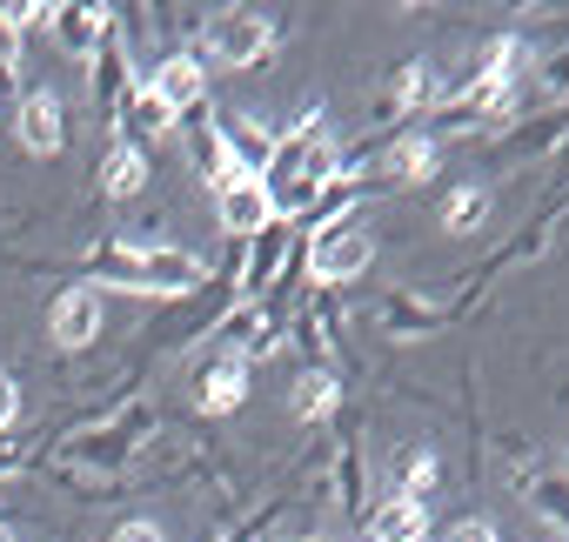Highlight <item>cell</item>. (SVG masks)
I'll return each instance as SVG.
<instances>
[{
  "instance_id": "obj_1",
  "label": "cell",
  "mask_w": 569,
  "mask_h": 542,
  "mask_svg": "<svg viewBox=\"0 0 569 542\" xmlns=\"http://www.w3.org/2000/svg\"><path fill=\"white\" fill-rule=\"evenodd\" d=\"M342 168H349V154H342V141H336L322 101H316V108H302V121H296L289 134H274V161H268L261 188H268V201H274L281 221H296Z\"/></svg>"
},
{
  "instance_id": "obj_2",
  "label": "cell",
  "mask_w": 569,
  "mask_h": 542,
  "mask_svg": "<svg viewBox=\"0 0 569 542\" xmlns=\"http://www.w3.org/2000/svg\"><path fill=\"white\" fill-rule=\"evenodd\" d=\"M154 435V409L148 402H128L114 422H88V429H74L68 442H61V462L74 469V475H121L128 469V455L141 449Z\"/></svg>"
},
{
  "instance_id": "obj_3",
  "label": "cell",
  "mask_w": 569,
  "mask_h": 542,
  "mask_svg": "<svg viewBox=\"0 0 569 542\" xmlns=\"http://www.w3.org/2000/svg\"><path fill=\"white\" fill-rule=\"evenodd\" d=\"M274 48H281V21H274V14L221 8V14L201 21V48H194V54H201L208 68H234V74H248V68L274 61Z\"/></svg>"
},
{
  "instance_id": "obj_4",
  "label": "cell",
  "mask_w": 569,
  "mask_h": 542,
  "mask_svg": "<svg viewBox=\"0 0 569 542\" xmlns=\"http://www.w3.org/2000/svg\"><path fill=\"white\" fill-rule=\"evenodd\" d=\"M369 261H376V234L356 214L336 221V228H322V234H309V282L316 289H342V282L369 275Z\"/></svg>"
},
{
  "instance_id": "obj_5",
  "label": "cell",
  "mask_w": 569,
  "mask_h": 542,
  "mask_svg": "<svg viewBox=\"0 0 569 542\" xmlns=\"http://www.w3.org/2000/svg\"><path fill=\"white\" fill-rule=\"evenodd\" d=\"M289 295H268V302H234L214 329H221V355H241V362H261L281 349V335H289Z\"/></svg>"
},
{
  "instance_id": "obj_6",
  "label": "cell",
  "mask_w": 569,
  "mask_h": 542,
  "mask_svg": "<svg viewBox=\"0 0 569 542\" xmlns=\"http://www.w3.org/2000/svg\"><path fill=\"white\" fill-rule=\"evenodd\" d=\"M208 194H214V221H221L228 241H254L268 221H281L274 201H268V188H261V174H248V168H221L208 181Z\"/></svg>"
},
{
  "instance_id": "obj_7",
  "label": "cell",
  "mask_w": 569,
  "mask_h": 542,
  "mask_svg": "<svg viewBox=\"0 0 569 542\" xmlns=\"http://www.w3.org/2000/svg\"><path fill=\"white\" fill-rule=\"evenodd\" d=\"M134 88H141V74H134V54H128L121 28H108V34H101V48H94V61H88V94H94V121H101V128H121V114H128Z\"/></svg>"
},
{
  "instance_id": "obj_8",
  "label": "cell",
  "mask_w": 569,
  "mask_h": 542,
  "mask_svg": "<svg viewBox=\"0 0 569 542\" xmlns=\"http://www.w3.org/2000/svg\"><path fill=\"white\" fill-rule=\"evenodd\" d=\"M436 101H442L436 68H429L422 54H409V61L389 68V81H382V94H376V121H382L389 134H402V128H422V114H429Z\"/></svg>"
},
{
  "instance_id": "obj_9",
  "label": "cell",
  "mask_w": 569,
  "mask_h": 542,
  "mask_svg": "<svg viewBox=\"0 0 569 542\" xmlns=\"http://www.w3.org/2000/svg\"><path fill=\"white\" fill-rule=\"evenodd\" d=\"M101 329H108V295H101V289L74 282V289L54 295V309H48V342H54V349L81 355V349L101 342Z\"/></svg>"
},
{
  "instance_id": "obj_10",
  "label": "cell",
  "mask_w": 569,
  "mask_h": 542,
  "mask_svg": "<svg viewBox=\"0 0 569 542\" xmlns=\"http://www.w3.org/2000/svg\"><path fill=\"white\" fill-rule=\"evenodd\" d=\"M436 168H442V141H436V134H422V128L382 134V148H376V174H382V181H396V188H429V181H436Z\"/></svg>"
},
{
  "instance_id": "obj_11",
  "label": "cell",
  "mask_w": 569,
  "mask_h": 542,
  "mask_svg": "<svg viewBox=\"0 0 569 542\" xmlns=\"http://www.w3.org/2000/svg\"><path fill=\"white\" fill-rule=\"evenodd\" d=\"M201 282H208V268H201L188 248H174V241L141 248V295H154V302H188Z\"/></svg>"
},
{
  "instance_id": "obj_12",
  "label": "cell",
  "mask_w": 569,
  "mask_h": 542,
  "mask_svg": "<svg viewBox=\"0 0 569 542\" xmlns=\"http://www.w3.org/2000/svg\"><path fill=\"white\" fill-rule=\"evenodd\" d=\"M14 134H21L28 154H48L54 161L68 148V108H61V94L54 88H28L21 108H14Z\"/></svg>"
},
{
  "instance_id": "obj_13",
  "label": "cell",
  "mask_w": 569,
  "mask_h": 542,
  "mask_svg": "<svg viewBox=\"0 0 569 542\" xmlns=\"http://www.w3.org/2000/svg\"><path fill=\"white\" fill-rule=\"evenodd\" d=\"M141 88H148V94H161L174 114H188V108H201V101H208V61H201L194 48H174L168 61H154V74H141Z\"/></svg>"
},
{
  "instance_id": "obj_14",
  "label": "cell",
  "mask_w": 569,
  "mask_h": 542,
  "mask_svg": "<svg viewBox=\"0 0 569 542\" xmlns=\"http://www.w3.org/2000/svg\"><path fill=\"white\" fill-rule=\"evenodd\" d=\"M248 382H254V362H241V355H208L201 375H194L201 415H234V409L248 402Z\"/></svg>"
},
{
  "instance_id": "obj_15",
  "label": "cell",
  "mask_w": 569,
  "mask_h": 542,
  "mask_svg": "<svg viewBox=\"0 0 569 542\" xmlns=\"http://www.w3.org/2000/svg\"><path fill=\"white\" fill-rule=\"evenodd\" d=\"M221 121V148H228V168H248V174H268L274 161V128L261 114H214Z\"/></svg>"
},
{
  "instance_id": "obj_16",
  "label": "cell",
  "mask_w": 569,
  "mask_h": 542,
  "mask_svg": "<svg viewBox=\"0 0 569 542\" xmlns=\"http://www.w3.org/2000/svg\"><path fill=\"white\" fill-rule=\"evenodd\" d=\"M289 402H296V422L329 429V422H342V375H336V369H322V362H309V369L296 375Z\"/></svg>"
},
{
  "instance_id": "obj_17",
  "label": "cell",
  "mask_w": 569,
  "mask_h": 542,
  "mask_svg": "<svg viewBox=\"0 0 569 542\" xmlns=\"http://www.w3.org/2000/svg\"><path fill=\"white\" fill-rule=\"evenodd\" d=\"M362 542H429V502H409V495H382V502H369Z\"/></svg>"
},
{
  "instance_id": "obj_18",
  "label": "cell",
  "mask_w": 569,
  "mask_h": 542,
  "mask_svg": "<svg viewBox=\"0 0 569 542\" xmlns=\"http://www.w3.org/2000/svg\"><path fill=\"white\" fill-rule=\"evenodd\" d=\"M48 28H54V41H61L68 54L94 61L101 34L114 28V8H81V0H61V8H48Z\"/></svg>"
},
{
  "instance_id": "obj_19",
  "label": "cell",
  "mask_w": 569,
  "mask_h": 542,
  "mask_svg": "<svg viewBox=\"0 0 569 542\" xmlns=\"http://www.w3.org/2000/svg\"><path fill=\"white\" fill-rule=\"evenodd\" d=\"M174 134H181V148H188V161H194V174H201V181H214V174L228 168L221 121H214V108H208V101H201V108H188V114L174 121Z\"/></svg>"
},
{
  "instance_id": "obj_20",
  "label": "cell",
  "mask_w": 569,
  "mask_h": 542,
  "mask_svg": "<svg viewBox=\"0 0 569 542\" xmlns=\"http://www.w3.org/2000/svg\"><path fill=\"white\" fill-rule=\"evenodd\" d=\"M516 495H522L549 529L569 535V469H516Z\"/></svg>"
},
{
  "instance_id": "obj_21",
  "label": "cell",
  "mask_w": 569,
  "mask_h": 542,
  "mask_svg": "<svg viewBox=\"0 0 569 542\" xmlns=\"http://www.w3.org/2000/svg\"><path fill=\"white\" fill-rule=\"evenodd\" d=\"M94 181H101V194H108V201H141V188L154 181V161H148L141 148L114 141V148L101 154V174H94Z\"/></svg>"
},
{
  "instance_id": "obj_22",
  "label": "cell",
  "mask_w": 569,
  "mask_h": 542,
  "mask_svg": "<svg viewBox=\"0 0 569 542\" xmlns=\"http://www.w3.org/2000/svg\"><path fill=\"white\" fill-rule=\"evenodd\" d=\"M356 201H362V174H356V168H342V174H336V181H329L302 214H296L302 241H309V234H322V228H336V221H349V214H356Z\"/></svg>"
},
{
  "instance_id": "obj_23",
  "label": "cell",
  "mask_w": 569,
  "mask_h": 542,
  "mask_svg": "<svg viewBox=\"0 0 569 542\" xmlns=\"http://www.w3.org/2000/svg\"><path fill=\"white\" fill-rule=\"evenodd\" d=\"M336 495H342V515L362 529L369 522V469H362V442H356L349 422H342V442H336Z\"/></svg>"
},
{
  "instance_id": "obj_24",
  "label": "cell",
  "mask_w": 569,
  "mask_h": 542,
  "mask_svg": "<svg viewBox=\"0 0 569 542\" xmlns=\"http://www.w3.org/2000/svg\"><path fill=\"white\" fill-rule=\"evenodd\" d=\"M436 329H442V309L416 302L409 289H396V295L382 302V335H389V342H422V335H436Z\"/></svg>"
},
{
  "instance_id": "obj_25",
  "label": "cell",
  "mask_w": 569,
  "mask_h": 542,
  "mask_svg": "<svg viewBox=\"0 0 569 542\" xmlns=\"http://www.w3.org/2000/svg\"><path fill=\"white\" fill-rule=\"evenodd\" d=\"M436 482H442V455H436L429 442L402 449V482H396V495H409V502H429V495H436Z\"/></svg>"
},
{
  "instance_id": "obj_26",
  "label": "cell",
  "mask_w": 569,
  "mask_h": 542,
  "mask_svg": "<svg viewBox=\"0 0 569 542\" xmlns=\"http://www.w3.org/2000/svg\"><path fill=\"white\" fill-rule=\"evenodd\" d=\"M489 221V188H449V201H442V234H476Z\"/></svg>"
},
{
  "instance_id": "obj_27",
  "label": "cell",
  "mask_w": 569,
  "mask_h": 542,
  "mask_svg": "<svg viewBox=\"0 0 569 542\" xmlns=\"http://www.w3.org/2000/svg\"><path fill=\"white\" fill-rule=\"evenodd\" d=\"M542 94H549V101H569V48L542 68Z\"/></svg>"
},
{
  "instance_id": "obj_28",
  "label": "cell",
  "mask_w": 569,
  "mask_h": 542,
  "mask_svg": "<svg viewBox=\"0 0 569 542\" xmlns=\"http://www.w3.org/2000/svg\"><path fill=\"white\" fill-rule=\"evenodd\" d=\"M21 422V389H14V375L8 369H0V435H8Z\"/></svg>"
},
{
  "instance_id": "obj_29",
  "label": "cell",
  "mask_w": 569,
  "mask_h": 542,
  "mask_svg": "<svg viewBox=\"0 0 569 542\" xmlns=\"http://www.w3.org/2000/svg\"><path fill=\"white\" fill-rule=\"evenodd\" d=\"M108 542H168V535H161V529H154L148 515H128V522H121V529H114Z\"/></svg>"
},
{
  "instance_id": "obj_30",
  "label": "cell",
  "mask_w": 569,
  "mask_h": 542,
  "mask_svg": "<svg viewBox=\"0 0 569 542\" xmlns=\"http://www.w3.org/2000/svg\"><path fill=\"white\" fill-rule=\"evenodd\" d=\"M442 542H502V535H496V529H489L482 515H462V522H456V529H449Z\"/></svg>"
},
{
  "instance_id": "obj_31",
  "label": "cell",
  "mask_w": 569,
  "mask_h": 542,
  "mask_svg": "<svg viewBox=\"0 0 569 542\" xmlns=\"http://www.w3.org/2000/svg\"><path fill=\"white\" fill-rule=\"evenodd\" d=\"M14 54H21V34H14L8 21H0V68H14Z\"/></svg>"
},
{
  "instance_id": "obj_32",
  "label": "cell",
  "mask_w": 569,
  "mask_h": 542,
  "mask_svg": "<svg viewBox=\"0 0 569 542\" xmlns=\"http://www.w3.org/2000/svg\"><path fill=\"white\" fill-rule=\"evenodd\" d=\"M261 522H268V515H261ZM261 522H241V529H228L221 542H254V529H261Z\"/></svg>"
},
{
  "instance_id": "obj_33",
  "label": "cell",
  "mask_w": 569,
  "mask_h": 542,
  "mask_svg": "<svg viewBox=\"0 0 569 542\" xmlns=\"http://www.w3.org/2000/svg\"><path fill=\"white\" fill-rule=\"evenodd\" d=\"M296 542H329V535H296Z\"/></svg>"
}]
</instances>
